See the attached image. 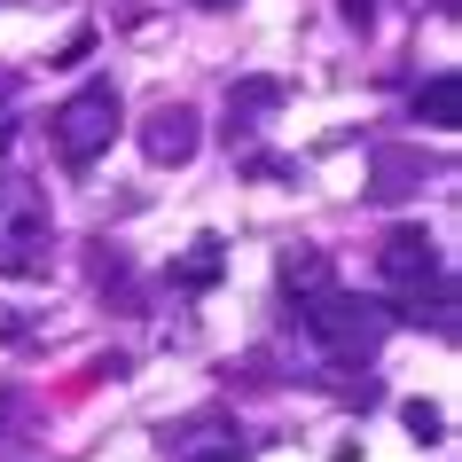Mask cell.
I'll return each mask as SVG.
<instances>
[{
  "instance_id": "cell-7",
  "label": "cell",
  "mask_w": 462,
  "mask_h": 462,
  "mask_svg": "<svg viewBox=\"0 0 462 462\" xmlns=\"http://www.w3.org/2000/svg\"><path fill=\"white\" fill-rule=\"evenodd\" d=\"M251 439L236 431V423H196V431L172 439V462H244Z\"/></svg>"
},
{
  "instance_id": "cell-4",
  "label": "cell",
  "mask_w": 462,
  "mask_h": 462,
  "mask_svg": "<svg viewBox=\"0 0 462 462\" xmlns=\"http://www.w3.org/2000/svg\"><path fill=\"white\" fill-rule=\"evenodd\" d=\"M48 134H55V157H63L71 172H87L102 149L125 134V102H118V87H110V79H87V87H79V95L55 110Z\"/></svg>"
},
{
  "instance_id": "cell-14",
  "label": "cell",
  "mask_w": 462,
  "mask_h": 462,
  "mask_svg": "<svg viewBox=\"0 0 462 462\" xmlns=\"http://www.w3.org/2000/svg\"><path fill=\"white\" fill-rule=\"evenodd\" d=\"M8 142H16V118H8V110H0V157H8Z\"/></svg>"
},
{
  "instance_id": "cell-12",
  "label": "cell",
  "mask_w": 462,
  "mask_h": 462,
  "mask_svg": "<svg viewBox=\"0 0 462 462\" xmlns=\"http://www.w3.org/2000/svg\"><path fill=\"white\" fill-rule=\"evenodd\" d=\"M400 423H408L415 439H439V431H447V415H439L431 400H408V408H400Z\"/></svg>"
},
{
  "instance_id": "cell-2",
  "label": "cell",
  "mask_w": 462,
  "mask_h": 462,
  "mask_svg": "<svg viewBox=\"0 0 462 462\" xmlns=\"http://www.w3.org/2000/svg\"><path fill=\"white\" fill-rule=\"evenodd\" d=\"M48 251H55L48 189L24 172H0V274H48Z\"/></svg>"
},
{
  "instance_id": "cell-5",
  "label": "cell",
  "mask_w": 462,
  "mask_h": 462,
  "mask_svg": "<svg viewBox=\"0 0 462 462\" xmlns=\"http://www.w3.org/2000/svg\"><path fill=\"white\" fill-rule=\"evenodd\" d=\"M196 142H204V118H196L189 102H157L142 118V157L149 165H189Z\"/></svg>"
},
{
  "instance_id": "cell-16",
  "label": "cell",
  "mask_w": 462,
  "mask_h": 462,
  "mask_svg": "<svg viewBox=\"0 0 462 462\" xmlns=\"http://www.w3.org/2000/svg\"><path fill=\"white\" fill-rule=\"evenodd\" d=\"M196 8H236V0H196Z\"/></svg>"
},
{
  "instance_id": "cell-1",
  "label": "cell",
  "mask_w": 462,
  "mask_h": 462,
  "mask_svg": "<svg viewBox=\"0 0 462 462\" xmlns=\"http://www.w3.org/2000/svg\"><path fill=\"white\" fill-rule=\"evenodd\" d=\"M298 329L329 353V368H368L376 353H384V337H392V306L384 298H361V291L321 282V291L298 298Z\"/></svg>"
},
{
  "instance_id": "cell-13",
  "label": "cell",
  "mask_w": 462,
  "mask_h": 462,
  "mask_svg": "<svg viewBox=\"0 0 462 462\" xmlns=\"http://www.w3.org/2000/svg\"><path fill=\"white\" fill-rule=\"evenodd\" d=\"M337 8H345V24H361V32H368V16H376V0H337Z\"/></svg>"
},
{
  "instance_id": "cell-11",
  "label": "cell",
  "mask_w": 462,
  "mask_h": 462,
  "mask_svg": "<svg viewBox=\"0 0 462 462\" xmlns=\"http://www.w3.org/2000/svg\"><path fill=\"white\" fill-rule=\"evenodd\" d=\"M219 274H227V244H219V236H196L189 259L172 267V282H180V291H212Z\"/></svg>"
},
{
  "instance_id": "cell-15",
  "label": "cell",
  "mask_w": 462,
  "mask_h": 462,
  "mask_svg": "<svg viewBox=\"0 0 462 462\" xmlns=\"http://www.w3.org/2000/svg\"><path fill=\"white\" fill-rule=\"evenodd\" d=\"M8 95H16V71H8V63H0V110H8Z\"/></svg>"
},
{
  "instance_id": "cell-9",
  "label": "cell",
  "mask_w": 462,
  "mask_h": 462,
  "mask_svg": "<svg viewBox=\"0 0 462 462\" xmlns=\"http://www.w3.org/2000/svg\"><path fill=\"white\" fill-rule=\"evenodd\" d=\"M423 189V149H376V165H368V196H415Z\"/></svg>"
},
{
  "instance_id": "cell-6",
  "label": "cell",
  "mask_w": 462,
  "mask_h": 462,
  "mask_svg": "<svg viewBox=\"0 0 462 462\" xmlns=\"http://www.w3.org/2000/svg\"><path fill=\"white\" fill-rule=\"evenodd\" d=\"M267 110H282V79H236L227 87V142H251Z\"/></svg>"
},
{
  "instance_id": "cell-8",
  "label": "cell",
  "mask_w": 462,
  "mask_h": 462,
  "mask_svg": "<svg viewBox=\"0 0 462 462\" xmlns=\"http://www.w3.org/2000/svg\"><path fill=\"white\" fill-rule=\"evenodd\" d=\"M415 125H431V134H455L462 125V71H431L415 87Z\"/></svg>"
},
{
  "instance_id": "cell-10",
  "label": "cell",
  "mask_w": 462,
  "mask_h": 462,
  "mask_svg": "<svg viewBox=\"0 0 462 462\" xmlns=\"http://www.w3.org/2000/svg\"><path fill=\"white\" fill-rule=\"evenodd\" d=\"M274 282H282L291 298L321 291V282H329V251H321V244H291L282 259H274Z\"/></svg>"
},
{
  "instance_id": "cell-3",
  "label": "cell",
  "mask_w": 462,
  "mask_h": 462,
  "mask_svg": "<svg viewBox=\"0 0 462 462\" xmlns=\"http://www.w3.org/2000/svg\"><path fill=\"white\" fill-rule=\"evenodd\" d=\"M376 274H384V291L408 306L400 321H415V306L431 298V306H455V291H447V259H439L431 227H415V219H400L384 236V251H376Z\"/></svg>"
}]
</instances>
